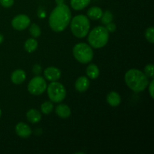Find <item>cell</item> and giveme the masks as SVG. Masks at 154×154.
I'll return each instance as SVG.
<instances>
[{
  "label": "cell",
  "mask_w": 154,
  "mask_h": 154,
  "mask_svg": "<svg viewBox=\"0 0 154 154\" xmlns=\"http://www.w3.org/2000/svg\"><path fill=\"white\" fill-rule=\"evenodd\" d=\"M1 115H2V111L1 109H0V117H1Z\"/></svg>",
  "instance_id": "31"
},
{
  "label": "cell",
  "mask_w": 154,
  "mask_h": 154,
  "mask_svg": "<svg viewBox=\"0 0 154 154\" xmlns=\"http://www.w3.org/2000/svg\"><path fill=\"white\" fill-rule=\"evenodd\" d=\"M61 71L57 67L51 66L44 71V76L49 81H57L61 78Z\"/></svg>",
  "instance_id": "10"
},
{
  "label": "cell",
  "mask_w": 154,
  "mask_h": 154,
  "mask_svg": "<svg viewBox=\"0 0 154 154\" xmlns=\"http://www.w3.org/2000/svg\"><path fill=\"white\" fill-rule=\"evenodd\" d=\"M102 14H103V11L100 8L94 6V7L90 8L87 11V17L93 20H98L102 17Z\"/></svg>",
  "instance_id": "16"
},
{
  "label": "cell",
  "mask_w": 154,
  "mask_h": 154,
  "mask_svg": "<svg viewBox=\"0 0 154 154\" xmlns=\"http://www.w3.org/2000/svg\"><path fill=\"white\" fill-rule=\"evenodd\" d=\"M55 2H56V3L57 4V5H58L63 4L65 2V0H55Z\"/></svg>",
  "instance_id": "29"
},
{
  "label": "cell",
  "mask_w": 154,
  "mask_h": 154,
  "mask_svg": "<svg viewBox=\"0 0 154 154\" xmlns=\"http://www.w3.org/2000/svg\"><path fill=\"white\" fill-rule=\"evenodd\" d=\"M55 112L57 115H58L60 118L67 119L70 117L72 114L70 108L66 104H60L56 107Z\"/></svg>",
  "instance_id": "13"
},
{
  "label": "cell",
  "mask_w": 154,
  "mask_h": 154,
  "mask_svg": "<svg viewBox=\"0 0 154 154\" xmlns=\"http://www.w3.org/2000/svg\"><path fill=\"white\" fill-rule=\"evenodd\" d=\"M15 132L19 137L23 138H27L32 135V131L28 124L23 122H20L15 126Z\"/></svg>",
  "instance_id": "9"
},
{
  "label": "cell",
  "mask_w": 154,
  "mask_h": 154,
  "mask_svg": "<svg viewBox=\"0 0 154 154\" xmlns=\"http://www.w3.org/2000/svg\"><path fill=\"white\" fill-rule=\"evenodd\" d=\"M73 55L77 61L86 64L93 60V51L90 45L86 43H78L73 48Z\"/></svg>",
  "instance_id": "5"
},
{
  "label": "cell",
  "mask_w": 154,
  "mask_h": 154,
  "mask_svg": "<svg viewBox=\"0 0 154 154\" xmlns=\"http://www.w3.org/2000/svg\"><path fill=\"white\" fill-rule=\"evenodd\" d=\"M30 18L26 14H19L14 17L11 21V26L14 29L22 31L28 28L30 25Z\"/></svg>",
  "instance_id": "8"
},
{
  "label": "cell",
  "mask_w": 154,
  "mask_h": 154,
  "mask_svg": "<svg viewBox=\"0 0 154 154\" xmlns=\"http://www.w3.org/2000/svg\"><path fill=\"white\" fill-rule=\"evenodd\" d=\"M75 87L77 91L80 92V93H84V92L87 91L90 87V81H89L88 78L86 76L79 77L75 81Z\"/></svg>",
  "instance_id": "11"
},
{
  "label": "cell",
  "mask_w": 154,
  "mask_h": 154,
  "mask_svg": "<svg viewBox=\"0 0 154 154\" xmlns=\"http://www.w3.org/2000/svg\"><path fill=\"white\" fill-rule=\"evenodd\" d=\"M86 73L90 79H96L99 76V69L95 64H90L87 68Z\"/></svg>",
  "instance_id": "18"
},
{
  "label": "cell",
  "mask_w": 154,
  "mask_h": 154,
  "mask_svg": "<svg viewBox=\"0 0 154 154\" xmlns=\"http://www.w3.org/2000/svg\"><path fill=\"white\" fill-rule=\"evenodd\" d=\"M90 27V20L85 15H77L71 21V30L72 34L78 38L85 37L88 34Z\"/></svg>",
  "instance_id": "4"
},
{
  "label": "cell",
  "mask_w": 154,
  "mask_h": 154,
  "mask_svg": "<svg viewBox=\"0 0 154 154\" xmlns=\"http://www.w3.org/2000/svg\"><path fill=\"white\" fill-rule=\"evenodd\" d=\"M91 0H71V6L75 11H81L90 5Z\"/></svg>",
  "instance_id": "17"
},
{
  "label": "cell",
  "mask_w": 154,
  "mask_h": 154,
  "mask_svg": "<svg viewBox=\"0 0 154 154\" xmlns=\"http://www.w3.org/2000/svg\"><path fill=\"white\" fill-rule=\"evenodd\" d=\"M153 65L152 64V63L147 64V66H145V68H144V74H145V75L147 78H152V79H153Z\"/></svg>",
  "instance_id": "24"
},
{
  "label": "cell",
  "mask_w": 154,
  "mask_h": 154,
  "mask_svg": "<svg viewBox=\"0 0 154 154\" xmlns=\"http://www.w3.org/2000/svg\"><path fill=\"white\" fill-rule=\"evenodd\" d=\"M3 41H4V36L2 34H0V44L2 43Z\"/></svg>",
  "instance_id": "30"
},
{
  "label": "cell",
  "mask_w": 154,
  "mask_h": 154,
  "mask_svg": "<svg viewBox=\"0 0 154 154\" xmlns=\"http://www.w3.org/2000/svg\"><path fill=\"white\" fill-rule=\"evenodd\" d=\"M105 28L107 29L108 32H114L116 30V29H117V26H116L115 23L111 22L109 23L106 24V27H105Z\"/></svg>",
  "instance_id": "26"
},
{
  "label": "cell",
  "mask_w": 154,
  "mask_h": 154,
  "mask_svg": "<svg viewBox=\"0 0 154 154\" xmlns=\"http://www.w3.org/2000/svg\"><path fill=\"white\" fill-rule=\"evenodd\" d=\"M145 38L150 43H154V28L150 26L146 29Z\"/></svg>",
  "instance_id": "23"
},
{
  "label": "cell",
  "mask_w": 154,
  "mask_h": 154,
  "mask_svg": "<svg viewBox=\"0 0 154 154\" xmlns=\"http://www.w3.org/2000/svg\"><path fill=\"white\" fill-rule=\"evenodd\" d=\"M150 84H148V87H149V93H150V96H151L152 99H154V81L152 80L150 82H149Z\"/></svg>",
  "instance_id": "28"
},
{
  "label": "cell",
  "mask_w": 154,
  "mask_h": 154,
  "mask_svg": "<svg viewBox=\"0 0 154 154\" xmlns=\"http://www.w3.org/2000/svg\"><path fill=\"white\" fill-rule=\"evenodd\" d=\"M48 97L51 102L59 103L63 102L66 96V90L64 86L60 82L51 81V84L47 87Z\"/></svg>",
  "instance_id": "6"
},
{
  "label": "cell",
  "mask_w": 154,
  "mask_h": 154,
  "mask_svg": "<svg viewBox=\"0 0 154 154\" xmlns=\"http://www.w3.org/2000/svg\"><path fill=\"white\" fill-rule=\"evenodd\" d=\"M109 40V32L105 27L99 26L92 30L88 35V42L91 48L99 49L105 47Z\"/></svg>",
  "instance_id": "3"
},
{
  "label": "cell",
  "mask_w": 154,
  "mask_h": 154,
  "mask_svg": "<svg viewBox=\"0 0 154 154\" xmlns=\"http://www.w3.org/2000/svg\"><path fill=\"white\" fill-rule=\"evenodd\" d=\"M42 67H41L40 65L35 64L33 66L32 72L35 74V75H40V74L42 73Z\"/></svg>",
  "instance_id": "27"
},
{
  "label": "cell",
  "mask_w": 154,
  "mask_h": 154,
  "mask_svg": "<svg viewBox=\"0 0 154 154\" xmlns=\"http://www.w3.org/2000/svg\"><path fill=\"white\" fill-rule=\"evenodd\" d=\"M72 18L69 7L66 4L58 5L49 17V25L51 29L56 32L64 31L69 26Z\"/></svg>",
  "instance_id": "1"
},
{
  "label": "cell",
  "mask_w": 154,
  "mask_h": 154,
  "mask_svg": "<svg viewBox=\"0 0 154 154\" xmlns=\"http://www.w3.org/2000/svg\"><path fill=\"white\" fill-rule=\"evenodd\" d=\"M46 81L42 77L37 76L34 77L28 84V91L34 96H39L45 93L47 89Z\"/></svg>",
  "instance_id": "7"
},
{
  "label": "cell",
  "mask_w": 154,
  "mask_h": 154,
  "mask_svg": "<svg viewBox=\"0 0 154 154\" xmlns=\"http://www.w3.org/2000/svg\"><path fill=\"white\" fill-rule=\"evenodd\" d=\"M29 32L30 35L33 38H38L42 34V31L38 25L36 23H32L29 27Z\"/></svg>",
  "instance_id": "21"
},
{
  "label": "cell",
  "mask_w": 154,
  "mask_h": 154,
  "mask_svg": "<svg viewBox=\"0 0 154 154\" xmlns=\"http://www.w3.org/2000/svg\"><path fill=\"white\" fill-rule=\"evenodd\" d=\"M124 78L126 85L135 93L144 91L149 84V78L139 69H129L126 72Z\"/></svg>",
  "instance_id": "2"
},
{
  "label": "cell",
  "mask_w": 154,
  "mask_h": 154,
  "mask_svg": "<svg viewBox=\"0 0 154 154\" xmlns=\"http://www.w3.org/2000/svg\"><path fill=\"white\" fill-rule=\"evenodd\" d=\"M26 118L31 123H38L42 120V114L37 109L32 108L26 112Z\"/></svg>",
  "instance_id": "15"
},
{
  "label": "cell",
  "mask_w": 154,
  "mask_h": 154,
  "mask_svg": "<svg viewBox=\"0 0 154 154\" xmlns=\"http://www.w3.org/2000/svg\"><path fill=\"white\" fill-rule=\"evenodd\" d=\"M14 3V0H0V5L4 8H10Z\"/></svg>",
  "instance_id": "25"
},
{
  "label": "cell",
  "mask_w": 154,
  "mask_h": 154,
  "mask_svg": "<svg viewBox=\"0 0 154 154\" xmlns=\"http://www.w3.org/2000/svg\"><path fill=\"white\" fill-rule=\"evenodd\" d=\"M102 20V23L103 24H108L109 23L112 22L113 19H114V17H113L112 13L109 11H105L103 14H102V17L100 18Z\"/></svg>",
  "instance_id": "22"
},
{
  "label": "cell",
  "mask_w": 154,
  "mask_h": 154,
  "mask_svg": "<svg viewBox=\"0 0 154 154\" xmlns=\"http://www.w3.org/2000/svg\"><path fill=\"white\" fill-rule=\"evenodd\" d=\"M38 42L35 38H29L24 43V49L28 53H32L37 49Z\"/></svg>",
  "instance_id": "19"
},
{
  "label": "cell",
  "mask_w": 154,
  "mask_h": 154,
  "mask_svg": "<svg viewBox=\"0 0 154 154\" xmlns=\"http://www.w3.org/2000/svg\"><path fill=\"white\" fill-rule=\"evenodd\" d=\"M53 109H54V105H53L52 102H50V101L43 102L41 105V111L45 114H51Z\"/></svg>",
  "instance_id": "20"
},
{
  "label": "cell",
  "mask_w": 154,
  "mask_h": 154,
  "mask_svg": "<svg viewBox=\"0 0 154 154\" xmlns=\"http://www.w3.org/2000/svg\"><path fill=\"white\" fill-rule=\"evenodd\" d=\"M106 100L108 105H111V107H117L121 102V97L118 94V93L115 91H111L107 95Z\"/></svg>",
  "instance_id": "14"
},
{
  "label": "cell",
  "mask_w": 154,
  "mask_h": 154,
  "mask_svg": "<svg viewBox=\"0 0 154 154\" xmlns=\"http://www.w3.org/2000/svg\"><path fill=\"white\" fill-rule=\"evenodd\" d=\"M26 78V74L22 69H17L14 71L11 76V80L14 84H20L25 81Z\"/></svg>",
  "instance_id": "12"
}]
</instances>
